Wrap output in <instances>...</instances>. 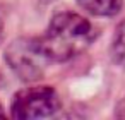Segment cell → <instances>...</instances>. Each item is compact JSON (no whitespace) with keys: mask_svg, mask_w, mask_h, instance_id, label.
Returning a JSON list of instances; mask_svg holds the SVG:
<instances>
[{"mask_svg":"<svg viewBox=\"0 0 125 120\" xmlns=\"http://www.w3.org/2000/svg\"><path fill=\"white\" fill-rule=\"evenodd\" d=\"M2 31H4V21H2V16H0V36H2Z\"/></svg>","mask_w":125,"mask_h":120,"instance_id":"cell-6","label":"cell"},{"mask_svg":"<svg viewBox=\"0 0 125 120\" xmlns=\"http://www.w3.org/2000/svg\"><path fill=\"white\" fill-rule=\"evenodd\" d=\"M5 57L10 69H14V72L28 82L40 79L45 72L46 62H50V58L43 52L40 38H21L14 41L7 48Z\"/></svg>","mask_w":125,"mask_h":120,"instance_id":"cell-3","label":"cell"},{"mask_svg":"<svg viewBox=\"0 0 125 120\" xmlns=\"http://www.w3.org/2000/svg\"><path fill=\"white\" fill-rule=\"evenodd\" d=\"M110 55H111V60L118 67L125 69V21H122L113 33V40L110 45Z\"/></svg>","mask_w":125,"mask_h":120,"instance_id":"cell-5","label":"cell"},{"mask_svg":"<svg viewBox=\"0 0 125 120\" xmlns=\"http://www.w3.org/2000/svg\"><path fill=\"white\" fill-rule=\"evenodd\" d=\"M86 12L96 17H111L116 16L122 9L123 0H75Z\"/></svg>","mask_w":125,"mask_h":120,"instance_id":"cell-4","label":"cell"},{"mask_svg":"<svg viewBox=\"0 0 125 120\" xmlns=\"http://www.w3.org/2000/svg\"><path fill=\"white\" fill-rule=\"evenodd\" d=\"M60 110V98L50 86H29L10 99V115L14 118H45Z\"/></svg>","mask_w":125,"mask_h":120,"instance_id":"cell-2","label":"cell"},{"mask_svg":"<svg viewBox=\"0 0 125 120\" xmlns=\"http://www.w3.org/2000/svg\"><path fill=\"white\" fill-rule=\"evenodd\" d=\"M93 41V24L75 12H60L53 16L45 34L40 36V43L50 62H67L81 55Z\"/></svg>","mask_w":125,"mask_h":120,"instance_id":"cell-1","label":"cell"}]
</instances>
